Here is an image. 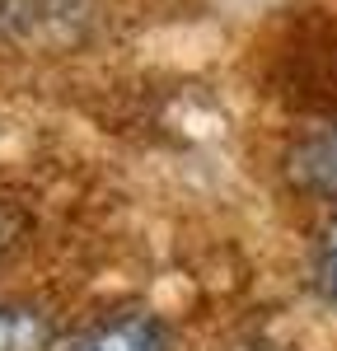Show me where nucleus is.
Returning <instances> with one entry per match:
<instances>
[{
	"label": "nucleus",
	"instance_id": "nucleus-1",
	"mask_svg": "<svg viewBox=\"0 0 337 351\" xmlns=\"http://www.w3.org/2000/svg\"><path fill=\"white\" fill-rule=\"evenodd\" d=\"M56 351H168V332L150 314H112V319L80 328Z\"/></svg>",
	"mask_w": 337,
	"mask_h": 351
},
{
	"label": "nucleus",
	"instance_id": "nucleus-2",
	"mask_svg": "<svg viewBox=\"0 0 337 351\" xmlns=\"http://www.w3.org/2000/svg\"><path fill=\"white\" fill-rule=\"evenodd\" d=\"M286 173L305 197L337 202V127H323V132H309L305 141H295L286 155Z\"/></svg>",
	"mask_w": 337,
	"mask_h": 351
},
{
	"label": "nucleus",
	"instance_id": "nucleus-3",
	"mask_svg": "<svg viewBox=\"0 0 337 351\" xmlns=\"http://www.w3.org/2000/svg\"><path fill=\"white\" fill-rule=\"evenodd\" d=\"M52 347V328L33 309L0 304V351H47Z\"/></svg>",
	"mask_w": 337,
	"mask_h": 351
},
{
	"label": "nucleus",
	"instance_id": "nucleus-4",
	"mask_svg": "<svg viewBox=\"0 0 337 351\" xmlns=\"http://www.w3.org/2000/svg\"><path fill=\"white\" fill-rule=\"evenodd\" d=\"M309 271H314L319 295L328 300V304H337V225L319 234V243H314V258H309Z\"/></svg>",
	"mask_w": 337,
	"mask_h": 351
}]
</instances>
